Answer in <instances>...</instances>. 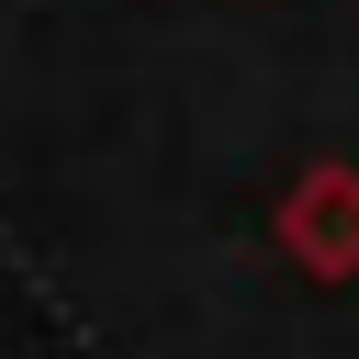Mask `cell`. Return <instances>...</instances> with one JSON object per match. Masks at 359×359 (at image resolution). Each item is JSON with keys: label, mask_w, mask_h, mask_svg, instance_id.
I'll use <instances>...</instances> for the list:
<instances>
[{"label": "cell", "mask_w": 359, "mask_h": 359, "mask_svg": "<svg viewBox=\"0 0 359 359\" xmlns=\"http://www.w3.org/2000/svg\"><path fill=\"white\" fill-rule=\"evenodd\" d=\"M269 247H280L314 292H348V280H359V157L292 168V191H280V213H269Z\"/></svg>", "instance_id": "obj_1"}]
</instances>
